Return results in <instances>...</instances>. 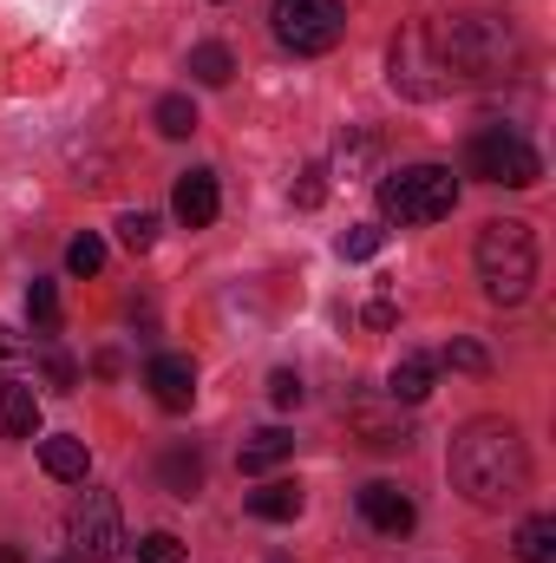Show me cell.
Here are the masks:
<instances>
[{
    "label": "cell",
    "mask_w": 556,
    "mask_h": 563,
    "mask_svg": "<svg viewBox=\"0 0 556 563\" xmlns=\"http://www.w3.org/2000/svg\"><path fill=\"white\" fill-rule=\"evenodd\" d=\"M452 485L498 511V505H518L531 492V445L511 420H471L458 439H452Z\"/></svg>",
    "instance_id": "6da1fadb"
},
{
    "label": "cell",
    "mask_w": 556,
    "mask_h": 563,
    "mask_svg": "<svg viewBox=\"0 0 556 563\" xmlns=\"http://www.w3.org/2000/svg\"><path fill=\"white\" fill-rule=\"evenodd\" d=\"M425 40H432V59H438V73H445V86H491V79H511L518 59H524L518 33H511L498 13H452V20H438Z\"/></svg>",
    "instance_id": "7a4b0ae2"
},
{
    "label": "cell",
    "mask_w": 556,
    "mask_h": 563,
    "mask_svg": "<svg viewBox=\"0 0 556 563\" xmlns=\"http://www.w3.org/2000/svg\"><path fill=\"white\" fill-rule=\"evenodd\" d=\"M471 263H478V282H485V295L491 301H524L531 295V282H537V230L531 223H518V217H498V223H485L478 230V250H471Z\"/></svg>",
    "instance_id": "3957f363"
},
{
    "label": "cell",
    "mask_w": 556,
    "mask_h": 563,
    "mask_svg": "<svg viewBox=\"0 0 556 563\" xmlns=\"http://www.w3.org/2000/svg\"><path fill=\"white\" fill-rule=\"evenodd\" d=\"M380 217L400 223V230H419V223H438L458 210V177L445 164H400L380 177Z\"/></svg>",
    "instance_id": "277c9868"
},
{
    "label": "cell",
    "mask_w": 556,
    "mask_h": 563,
    "mask_svg": "<svg viewBox=\"0 0 556 563\" xmlns=\"http://www.w3.org/2000/svg\"><path fill=\"white\" fill-rule=\"evenodd\" d=\"M465 164H471V177L504 184V190H531V184L544 177L537 144L524 139V132H511V125H485V132L471 139V151H465Z\"/></svg>",
    "instance_id": "5b68a950"
},
{
    "label": "cell",
    "mask_w": 556,
    "mask_h": 563,
    "mask_svg": "<svg viewBox=\"0 0 556 563\" xmlns=\"http://www.w3.org/2000/svg\"><path fill=\"white\" fill-rule=\"evenodd\" d=\"M269 33H276L288 53H301V59L334 53L341 33H347V7L341 0H276L269 7Z\"/></svg>",
    "instance_id": "8992f818"
},
{
    "label": "cell",
    "mask_w": 556,
    "mask_h": 563,
    "mask_svg": "<svg viewBox=\"0 0 556 563\" xmlns=\"http://www.w3.org/2000/svg\"><path fill=\"white\" fill-rule=\"evenodd\" d=\"M66 544L79 563H112L125 551V518H119V498L112 492H86L66 518Z\"/></svg>",
    "instance_id": "52a82bcc"
},
{
    "label": "cell",
    "mask_w": 556,
    "mask_h": 563,
    "mask_svg": "<svg viewBox=\"0 0 556 563\" xmlns=\"http://www.w3.org/2000/svg\"><path fill=\"white\" fill-rule=\"evenodd\" d=\"M393 92H407V99H445V92H452L445 73H438V59H432L425 26H407V33L393 40Z\"/></svg>",
    "instance_id": "ba28073f"
},
{
    "label": "cell",
    "mask_w": 556,
    "mask_h": 563,
    "mask_svg": "<svg viewBox=\"0 0 556 563\" xmlns=\"http://www.w3.org/2000/svg\"><path fill=\"white\" fill-rule=\"evenodd\" d=\"M347 420H354V432H360L374 452H400V445H413V426H407V413H400L393 394H354Z\"/></svg>",
    "instance_id": "9c48e42d"
},
{
    "label": "cell",
    "mask_w": 556,
    "mask_h": 563,
    "mask_svg": "<svg viewBox=\"0 0 556 563\" xmlns=\"http://www.w3.org/2000/svg\"><path fill=\"white\" fill-rule=\"evenodd\" d=\"M354 505H360V518H367L380 538H407V531L419 525L413 498H407L393 478H374V485H360V498H354Z\"/></svg>",
    "instance_id": "30bf717a"
},
{
    "label": "cell",
    "mask_w": 556,
    "mask_h": 563,
    "mask_svg": "<svg viewBox=\"0 0 556 563\" xmlns=\"http://www.w3.org/2000/svg\"><path fill=\"white\" fill-rule=\"evenodd\" d=\"M170 210L184 230H210L216 210H223V190H216V170H184L177 190H170Z\"/></svg>",
    "instance_id": "8fae6325"
},
{
    "label": "cell",
    "mask_w": 556,
    "mask_h": 563,
    "mask_svg": "<svg viewBox=\"0 0 556 563\" xmlns=\"http://www.w3.org/2000/svg\"><path fill=\"white\" fill-rule=\"evenodd\" d=\"M144 387H151V400H157L164 413H184V407L197 400V367H190L184 354H151Z\"/></svg>",
    "instance_id": "7c38bea8"
},
{
    "label": "cell",
    "mask_w": 556,
    "mask_h": 563,
    "mask_svg": "<svg viewBox=\"0 0 556 563\" xmlns=\"http://www.w3.org/2000/svg\"><path fill=\"white\" fill-rule=\"evenodd\" d=\"M40 465H46V478H59V485H86V472H92V452H86V439H73V432H53V439H40Z\"/></svg>",
    "instance_id": "4fadbf2b"
},
{
    "label": "cell",
    "mask_w": 556,
    "mask_h": 563,
    "mask_svg": "<svg viewBox=\"0 0 556 563\" xmlns=\"http://www.w3.org/2000/svg\"><path fill=\"white\" fill-rule=\"evenodd\" d=\"M281 459H294V432L288 426H263L243 452H236V465H243V478H263V472H276Z\"/></svg>",
    "instance_id": "5bb4252c"
},
{
    "label": "cell",
    "mask_w": 556,
    "mask_h": 563,
    "mask_svg": "<svg viewBox=\"0 0 556 563\" xmlns=\"http://www.w3.org/2000/svg\"><path fill=\"white\" fill-rule=\"evenodd\" d=\"M0 432L7 439H33L40 432V394L26 380H0Z\"/></svg>",
    "instance_id": "9a60e30c"
},
{
    "label": "cell",
    "mask_w": 556,
    "mask_h": 563,
    "mask_svg": "<svg viewBox=\"0 0 556 563\" xmlns=\"http://www.w3.org/2000/svg\"><path fill=\"white\" fill-rule=\"evenodd\" d=\"M432 380H438V361H432V354H400L393 374H387V394H393L400 407H419V400L432 394Z\"/></svg>",
    "instance_id": "2e32d148"
},
{
    "label": "cell",
    "mask_w": 556,
    "mask_h": 563,
    "mask_svg": "<svg viewBox=\"0 0 556 563\" xmlns=\"http://www.w3.org/2000/svg\"><path fill=\"white\" fill-rule=\"evenodd\" d=\"M157 478H164L170 498H197V492H203V452H197V445H170V452L157 459Z\"/></svg>",
    "instance_id": "e0dca14e"
},
{
    "label": "cell",
    "mask_w": 556,
    "mask_h": 563,
    "mask_svg": "<svg viewBox=\"0 0 556 563\" xmlns=\"http://www.w3.org/2000/svg\"><path fill=\"white\" fill-rule=\"evenodd\" d=\"M249 518H263V525H294V518H301V485H294V478L256 485V492H249Z\"/></svg>",
    "instance_id": "ac0fdd59"
},
{
    "label": "cell",
    "mask_w": 556,
    "mask_h": 563,
    "mask_svg": "<svg viewBox=\"0 0 556 563\" xmlns=\"http://www.w3.org/2000/svg\"><path fill=\"white\" fill-rule=\"evenodd\" d=\"M230 73H236V53H230L223 40L190 46V79H197V86H230Z\"/></svg>",
    "instance_id": "d6986e66"
},
{
    "label": "cell",
    "mask_w": 556,
    "mask_h": 563,
    "mask_svg": "<svg viewBox=\"0 0 556 563\" xmlns=\"http://www.w3.org/2000/svg\"><path fill=\"white\" fill-rule=\"evenodd\" d=\"M518 563H556V518H524L518 525Z\"/></svg>",
    "instance_id": "ffe728a7"
},
{
    "label": "cell",
    "mask_w": 556,
    "mask_h": 563,
    "mask_svg": "<svg viewBox=\"0 0 556 563\" xmlns=\"http://www.w3.org/2000/svg\"><path fill=\"white\" fill-rule=\"evenodd\" d=\"M374 157H380V139H374V132H360V125H347V139H341V151H334L341 177H367V170H374Z\"/></svg>",
    "instance_id": "44dd1931"
},
{
    "label": "cell",
    "mask_w": 556,
    "mask_h": 563,
    "mask_svg": "<svg viewBox=\"0 0 556 563\" xmlns=\"http://www.w3.org/2000/svg\"><path fill=\"white\" fill-rule=\"evenodd\" d=\"M151 119H157L164 139H190V132H197V106H190V92H164Z\"/></svg>",
    "instance_id": "7402d4cb"
},
{
    "label": "cell",
    "mask_w": 556,
    "mask_h": 563,
    "mask_svg": "<svg viewBox=\"0 0 556 563\" xmlns=\"http://www.w3.org/2000/svg\"><path fill=\"white\" fill-rule=\"evenodd\" d=\"M380 243H387V230H380V223H354V230L341 236V256H347V263H374V256H380Z\"/></svg>",
    "instance_id": "603a6c76"
},
{
    "label": "cell",
    "mask_w": 556,
    "mask_h": 563,
    "mask_svg": "<svg viewBox=\"0 0 556 563\" xmlns=\"http://www.w3.org/2000/svg\"><path fill=\"white\" fill-rule=\"evenodd\" d=\"M119 243L144 256V250L157 243V217H151V210H125V217H119Z\"/></svg>",
    "instance_id": "cb8c5ba5"
},
{
    "label": "cell",
    "mask_w": 556,
    "mask_h": 563,
    "mask_svg": "<svg viewBox=\"0 0 556 563\" xmlns=\"http://www.w3.org/2000/svg\"><path fill=\"white\" fill-rule=\"evenodd\" d=\"M66 269H73V276H99V269H105V243H99V236H73Z\"/></svg>",
    "instance_id": "d4e9b609"
},
{
    "label": "cell",
    "mask_w": 556,
    "mask_h": 563,
    "mask_svg": "<svg viewBox=\"0 0 556 563\" xmlns=\"http://www.w3.org/2000/svg\"><path fill=\"white\" fill-rule=\"evenodd\" d=\"M26 314L53 334V328H59V288H53V282H33V288H26Z\"/></svg>",
    "instance_id": "484cf974"
},
{
    "label": "cell",
    "mask_w": 556,
    "mask_h": 563,
    "mask_svg": "<svg viewBox=\"0 0 556 563\" xmlns=\"http://www.w3.org/2000/svg\"><path fill=\"white\" fill-rule=\"evenodd\" d=\"M138 563H184V538H170V531H144L138 538Z\"/></svg>",
    "instance_id": "4316f807"
},
{
    "label": "cell",
    "mask_w": 556,
    "mask_h": 563,
    "mask_svg": "<svg viewBox=\"0 0 556 563\" xmlns=\"http://www.w3.org/2000/svg\"><path fill=\"white\" fill-rule=\"evenodd\" d=\"M288 197H294V210H321V197H327V170H321V164H308V170L294 177V190H288Z\"/></svg>",
    "instance_id": "83f0119b"
},
{
    "label": "cell",
    "mask_w": 556,
    "mask_h": 563,
    "mask_svg": "<svg viewBox=\"0 0 556 563\" xmlns=\"http://www.w3.org/2000/svg\"><path fill=\"white\" fill-rule=\"evenodd\" d=\"M438 361H445V367H458V374H491V354H485L478 341H452Z\"/></svg>",
    "instance_id": "f1b7e54d"
},
{
    "label": "cell",
    "mask_w": 556,
    "mask_h": 563,
    "mask_svg": "<svg viewBox=\"0 0 556 563\" xmlns=\"http://www.w3.org/2000/svg\"><path fill=\"white\" fill-rule=\"evenodd\" d=\"M301 394H308V387H301L294 367H276V374H269V400H276V407H301Z\"/></svg>",
    "instance_id": "f546056e"
},
{
    "label": "cell",
    "mask_w": 556,
    "mask_h": 563,
    "mask_svg": "<svg viewBox=\"0 0 556 563\" xmlns=\"http://www.w3.org/2000/svg\"><path fill=\"white\" fill-rule=\"evenodd\" d=\"M46 380H53V387H79V367H73L59 347H46Z\"/></svg>",
    "instance_id": "4dcf8cb0"
},
{
    "label": "cell",
    "mask_w": 556,
    "mask_h": 563,
    "mask_svg": "<svg viewBox=\"0 0 556 563\" xmlns=\"http://www.w3.org/2000/svg\"><path fill=\"white\" fill-rule=\"evenodd\" d=\"M367 328H393V301H374L367 308Z\"/></svg>",
    "instance_id": "1f68e13d"
},
{
    "label": "cell",
    "mask_w": 556,
    "mask_h": 563,
    "mask_svg": "<svg viewBox=\"0 0 556 563\" xmlns=\"http://www.w3.org/2000/svg\"><path fill=\"white\" fill-rule=\"evenodd\" d=\"M13 354H20V341H13V334L0 328V361H13Z\"/></svg>",
    "instance_id": "d6a6232c"
},
{
    "label": "cell",
    "mask_w": 556,
    "mask_h": 563,
    "mask_svg": "<svg viewBox=\"0 0 556 563\" xmlns=\"http://www.w3.org/2000/svg\"><path fill=\"white\" fill-rule=\"evenodd\" d=\"M0 563H20V551H13V544H0Z\"/></svg>",
    "instance_id": "836d02e7"
},
{
    "label": "cell",
    "mask_w": 556,
    "mask_h": 563,
    "mask_svg": "<svg viewBox=\"0 0 556 563\" xmlns=\"http://www.w3.org/2000/svg\"><path fill=\"white\" fill-rule=\"evenodd\" d=\"M276 563H294V558H276Z\"/></svg>",
    "instance_id": "e575fe53"
}]
</instances>
